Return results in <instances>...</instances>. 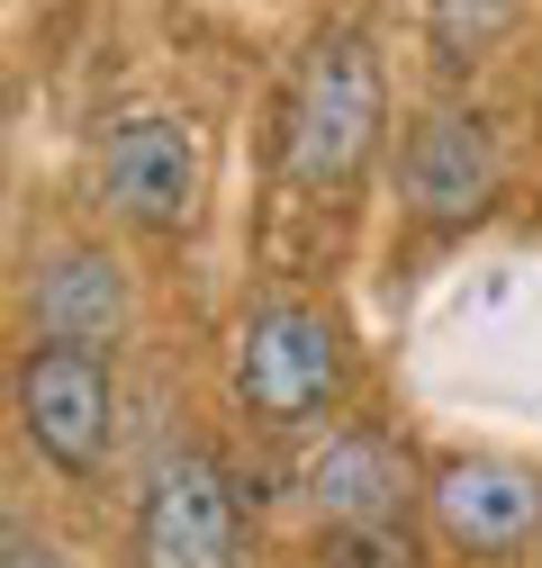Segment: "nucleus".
Here are the masks:
<instances>
[{
	"instance_id": "1",
	"label": "nucleus",
	"mask_w": 542,
	"mask_h": 568,
	"mask_svg": "<svg viewBox=\"0 0 542 568\" xmlns=\"http://www.w3.org/2000/svg\"><path fill=\"white\" fill-rule=\"evenodd\" d=\"M380 145V54L353 37V28H334L308 45L299 63V82H290V181L299 190H334V181H353Z\"/></svg>"
},
{
	"instance_id": "2",
	"label": "nucleus",
	"mask_w": 542,
	"mask_h": 568,
	"mask_svg": "<svg viewBox=\"0 0 542 568\" xmlns=\"http://www.w3.org/2000/svg\"><path fill=\"white\" fill-rule=\"evenodd\" d=\"M136 568H244V506L209 452H172L136 506Z\"/></svg>"
},
{
	"instance_id": "3",
	"label": "nucleus",
	"mask_w": 542,
	"mask_h": 568,
	"mask_svg": "<svg viewBox=\"0 0 542 568\" xmlns=\"http://www.w3.org/2000/svg\"><path fill=\"white\" fill-rule=\"evenodd\" d=\"M334 388H344V343L317 307H262L235 334V397L262 424H308Z\"/></svg>"
},
{
	"instance_id": "4",
	"label": "nucleus",
	"mask_w": 542,
	"mask_h": 568,
	"mask_svg": "<svg viewBox=\"0 0 542 568\" xmlns=\"http://www.w3.org/2000/svg\"><path fill=\"white\" fill-rule=\"evenodd\" d=\"M109 371H100V352H73V343H46L28 352V371H19V424H28V443L54 460V469H100L109 452Z\"/></svg>"
},
{
	"instance_id": "5",
	"label": "nucleus",
	"mask_w": 542,
	"mask_h": 568,
	"mask_svg": "<svg viewBox=\"0 0 542 568\" xmlns=\"http://www.w3.org/2000/svg\"><path fill=\"white\" fill-rule=\"evenodd\" d=\"M100 199L127 226H181L190 199H199V135L163 109L118 118L109 145H100Z\"/></svg>"
},
{
	"instance_id": "6",
	"label": "nucleus",
	"mask_w": 542,
	"mask_h": 568,
	"mask_svg": "<svg viewBox=\"0 0 542 568\" xmlns=\"http://www.w3.org/2000/svg\"><path fill=\"white\" fill-rule=\"evenodd\" d=\"M489 190H498V145H489V126H480V118L434 109L416 135H406V207H416L425 226H461V217H480Z\"/></svg>"
},
{
	"instance_id": "7",
	"label": "nucleus",
	"mask_w": 542,
	"mask_h": 568,
	"mask_svg": "<svg viewBox=\"0 0 542 568\" xmlns=\"http://www.w3.org/2000/svg\"><path fill=\"white\" fill-rule=\"evenodd\" d=\"M434 515L461 550H515L542 541V487L515 460H452L434 478Z\"/></svg>"
},
{
	"instance_id": "8",
	"label": "nucleus",
	"mask_w": 542,
	"mask_h": 568,
	"mask_svg": "<svg viewBox=\"0 0 542 568\" xmlns=\"http://www.w3.org/2000/svg\"><path fill=\"white\" fill-rule=\"evenodd\" d=\"M398 496H406V469L380 434H344L308 460V506L325 515V532H389L398 524Z\"/></svg>"
},
{
	"instance_id": "9",
	"label": "nucleus",
	"mask_w": 542,
	"mask_h": 568,
	"mask_svg": "<svg viewBox=\"0 0 542 568\" xmlns=\"http://www.w3.org/2000/svg\"><path fill=\"white\" fill-rule=\"evenodd\" d=\"M37 325H46V343H73V352L118 343V325H127V271L109 253H63L37 280Z\"/></svg>"
},
{
	"instance_id": "10",
	"label": "nucleus",
	"mask_w": 542,
	"mask_h": 568,
	"mask_svg": "<svg viewBox=\"0 0 542 568\" xmlns=\"http://www.w3.org/2000/svg\"><path fill=\"white\" fill-rule=\"evenodd\" d=\"M425 28L443 45V63H480L515 28V0H425Z\"/></svg>"
},
{
	"instance_id": "11",
	"label": "nucleus",
	"mask_w": 542,
	"mask_h": 568,
	"mask_svg": "<svg viewBox=\"0 0 542 568\" xmlns=\"http://www.w3.org/2000/svg\"><path fill=\"white\" fill-rule=\"evenodd\" d=\"M0 568H54V550L28 541V532H10V559H0Z\"/></svg>"
},
{
	"instance_id": "12",
	"label": "nucleus",
	"mask_w": 542,
	"mask_h": 568,
	"mask_svg": "<svg viewBox=\"0 0 542 568\" xmlns=\"http://www.w3.org/2000/svg\"><path fill=\"white\" fill-rule=\"evenodd\" d=\"M533 559H542V541H533Z\"/></svg>"
}]
</instances>
